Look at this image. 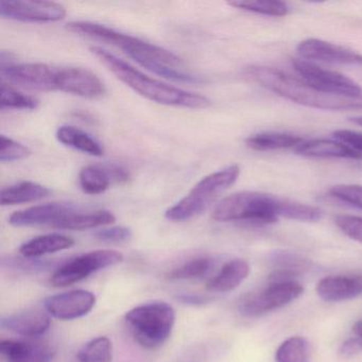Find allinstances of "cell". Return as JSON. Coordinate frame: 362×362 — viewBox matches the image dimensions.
Masks as SVG:
<instances>
[{"label":"cell","instance_id":"cell-1","mask_svg":"<svg viewBox=\"0 0 362 362\" xmlns=\"http://www.w3.org/2000/svg\"><path fill=\"white\" fill-rule=\"evenodd\" d=\"M67 28L78 35L115 46L127 56L136 61L144 69L160 77L183 83L202 82L200 77H194L177 69L183 62L177 54L160 46L143 41L139 37L119 33L96 23L71 22L67 25Z\"/></svg>","mask_w":362,"mask_h":362},{"label":"cell","instance_id":"cell-2","mask_svg":"<svg viewBox=\"0 0 362 362\" xmlns=\"http://www.w3.org/2000/svg\"><path fill=\"white\" fill-rule=\"evenodd\" d=\"M90 50L122 83L153 103L186 109H206L211 105L207 97L149 77L103 48L94 46Z\"/></svg>","mask_w":362,"mask_h":362},{"label":"cell","instance_id":"cell-3","mask_svg":"<svg viewBox=\"0 0 362 362\" xmlns=\"http://www.w3.org/2000/svg\"><path fill=\"white\" fill-rule=\"evenodd\" d=\"M245 76L267 90L279 95L292 103L325 110V111H353L362 110V97L346 98L324 94L311 88L303 80L286 75L283 71L264 66H251L245 69Z\"/></svg>","mask_w":362,"mask_h":362},{"label":"cell","instance_id":"cell-4","mask_svg":"<svg viewBox=\"0 0 362 362\" xmlns=\"http://www.w3.org/2000/svg\"><path fill=\"white\" fill-rule=\"evenodd\" d=\"M175 310L162 300L146 303L126 313L124 321L141 346L156 349L167 342L175 324Z\"/></svg>","mask_w":362,"mask_h":362},{"label":"cell","instance_id":"cell-5","mask_svg":"<svg viewBox=\"0 0 362 362\" xmlns=\"http://www.w3.org/2000/svg\"><path fill=\"white\" fill-rule=\"evenodd\" d=\"M240 175V167L230 165L203 177L194 187L165 213L169 221L184 222L206 211L218 197L234 185Z\"/></svg>","mask_w":362,"mask_h":362},{"label":"cell","instance_id":"cell-6","mask_svg":"<svg viewBox=\"0 0 362 362\" xmlns=\"http://www.w3.org/2000/svg\"><path fill=\"white\" fill-rule=\"evenodd\" d=\"M281 198L257 192L230 194L214 209L217 222L243 221L256 224L275 223L279 220Z\"/></svg>","mask_w":362,"mask_h":362},{"label":"cell","instance_id":"cell-7","mask_svg":"<svg viewBox=\"0 0 362 362\" xmlns=\"http://www.w3.org/2000/svg\"><path fill=\"white\" fill-rule=\"evenodd\" d=\"M303 292L304 287L298 281H273L264 289L243 296L239 302L238 311L249 319L264 317L298 300Z\"/></svg>","mask_w":362,"mask_h":362},{"label":"cell","instance_id":"cell-8","mask_svg":"<svg viewBox=\"0 0 362 362\" xmlns=\"http://www.w3.org/2000/svg\"><path fill=\"white\" fill-rule=\"evenodd\" d=\"M124 262V255L113 250H96L77 256L61 266L50 279L54 287H67L83 281L93 273Z\"/></svg>","mask_w":362,"mask_h":362},{"label":"cell","instance_id":"cell-9","mask_svg":"<svg viewBox=\"0 0 362 362\" xmlns=\"http://www.w3.org/2000/svg\"><path fill=\"white\" fill-rule=\"evenodd\" d=\"M292 65L303 81L319 92L346 98L362 97V88L359 84L342 74L322 69L319 65L302 59H294Z\"/></svg>","mask_w":362,"mask_h":362},{"label":"cell","instance_id":"cell-10","mask_svg":"<svg viewBox=\"0 0 362 362\" xmlns=\"http://www.w3.org/2000/svg\"><path fill=\"white\" fill-rule=\"evenodd\" d=\"M0 16L9 20L30 23H54L64 20V6L52 1H1Z\"/></svg>","mask_w":362,"mask_h":362},{"label":"cell","instance_id":"cell-11","mask_svg":"<svg viewBox=\"0 0 362 362\" xmlns=\"http://www.w3.org/2000/svg\"><path fill=\"white\" fill-rule=\"evenodd\" d=\"M57 69L43 63L1 64V77L8 82L31 90L52 92L56 90L54 79Z\"/></svg>","mask_w":362,"mask_h":362},{"label":"cell","instance_id":"cell-12","mask_svg":"<svg viewBox=\"0 0 362 362\" xmlns=\"http://www.w3.org/2000/svg\"><path fill=\"white\" fill-rule=\"evenodd\" d=\"M54 88L82 98L96 99L105 94L103 82L92 71L80 67L57 69Z\"/></svg>","mask_w":362,"mask_h":362},{"label":"cell","instance_id":"cell-13","mask_svg":"<svg viewBox=\"0 0 362 362\" xmlns=\"http://www.w3.org/2000/svg\"><path fill=\"white\" fill-rule=\"evenodd\" d=\"M296 52L309 62L362 66L361 54L323 40H305L298 44Z\"/></svg>","mask_w":362,"mask_h":362},{"label":"cell","instance_id":"cell-14","mask_svg":"<svg viewBox=\"0 0 362 362\" xmlns=\"http://www.w3.org/2000/svg\"><path fill=\"white\" fill-rule=\"evenodd\" d=\"M96 296L93 292L78 289L48 296L44 300V305L52 317L62 321H71L90 313L96 305Z\"/></svg>","mask_w":362,"mask_h":362},{"label":"cell","instance_id":"cell-15","mask_svg":"<svg viewBox=\"0 0 362 362\" xmlns=\"http://www.w3.org/2000/svg\"><path fill=\"white\" fill-rule=\"evenodd\" d=\"M79 209L77 205L69 202L46 203L29 207L24 211H16L9 218V223L16 228L25 226H54L71 211Z\"/></svg>","mask_w":362,"mask_h":362},{"label":"cell","instance_id":"cell-16","mask_svg":"<svg viewBox=\"0 0 362 362\" xmlns=\"http://www.w3.org/2000/svg\"><path fill=\"white\" fill-rule=\"evenodd\" d=\"M0 353L7 362H52L54 357L50 345L35 341L3 340Z\"/></svg>","mask_w":362,"mask_h":362},{"label":"cell","instance_id":"cell-17","mask_svg":"<svg viewBox=\"0 0 362 362\" xmlns=\"http://www.w3.org/2000/svg\"><path fill=\"white\" fill-rule=\"evenodd\" d=\"M317 296L328 303L354 300L362 294V277L327 276L317 284Z\"/></svg>","mask_w":362,"mask_h":362},{"label":"cell","instance_id":"cell-18","mask_svg":"<svg viewBox=\"0 0 362 362\" xmlns=\"http://www.w3.org/2000/svg\"><path fill=\"white\" fill-rule=\"evenodd\" d=\"M0 326L21 336L39 337L49 329L50 319L41 311H25L1 317Z\"/></svg>","mask_w":362,"mask_h":362},{"label":"cell","instance_id":"cell-19","mask_svg":"<svg viewBox=\"0 0 362 362\" xmlns=\"http://www.w3.org/2000/svg\"><path fill=\"white\" fill-rule=\"evenodd\" d=\"M250 266L241 258L230 260L206 284V289L214 293H226L238 288L249 276Z\"/></svg>","mask_w":362,"mask_h":362},{"label":"cell","instance_id":"cell-20","mask_svg":"<svg viewBox=\"0 0 362 362\" xmlns=\"http://www.w3.org/2000/svg\"><path fill=\"white\" fill-rule=\"evenodd\" d=\"M300 156L308 158H349V160H360L362 154L349 147L341 141L330 139H311L304 141L294 149Z\"/></svg>","mask_w":362,"mask_h":362},{"label":"cell","instance_id":"cell-21","mask_svg":"<svg viewBox=\"0 0 362 362\" xmlns=\"http://www.w3.org/2000/svg\"><path fill=\"white\" fill-rule=\"evenodd\" d=\"M116 221L115 216L111 211L100 209L95 211H82L77 209L65 216L54 228L58 230H84L90 228L110 226Z\"/></svg>","mask_w":362,"mask_h":362},{"label":"cell","instance_id":"cell-22","mask_svg":"<svg viewBox=\"0 0 362 362\" xmlns=\"http://www.w3.org/2000/svg\"><path fill=\"white\" fill-rule=\"evenodd\" d=\"M75 245L71 237L62 234H47L35 237L23 243L20 253L25 258H37L47 254H54L63 250L71 249Z\"/></svg>","mask_w":362,"mask_h":362},{"label":"cell","instance_id":"cell-23","mask_svg":"<svg viewBox=\"0 0 362 362\" xmlns=\"http://www.w3.org/2000/svg\"><path fill=\"white\" fill-rule=\"evenodd\" d=\"M271 262L276 270L271 275L273 281H296L300 273L310 269V262L303 256L288 251H275L271 254Z\"/></svg>","mask_w":362,"mask_h":362},{"label":"cell","instance_id":"cell-24","mask_svg":"<svg viewBox=\"0 0 362 362\" xmlns=\"http://www.w3.org/2000/svg\"><path fill=\"white\" fill-rule=\"evenodd\" d=\"M57 139L66 147L92 156H103L105 149L98 141L86 131L73 126H61L57 130Z\"/></svg>","mask_w":362,"mask_h":362},{"label":"cell","instance_id":"cell-25","mask_svg":"<svg viewBox=\"0 0 362 362\" xmlns=\"http://www.w3.org/2000/svg\"><path fill=\"white\" fill-rule=\"evenodd\" d=\"M50 194L49 188L35 182H21L16 185L4 188L0 194V203L3 206L23 204L42 200Z\"/></svg>","mask_w":362,"mask_h":362},{"label":"cell","instance_id":"cell-26","mask_svg":"<svg viewBox=\"0 0 362 362\" xmlns=\"http://www.w3.org/2000/svg\"><path fill=\"white\" fill-rule=\"evenodd\" d=\"M114 182L111 167L90 165L83 167L79 173V183L86 194H100L107 192Z\"/></svg>","mask_w":362,"mask_h":362},{"label":"cell","instance_id":"cell-27","mask_svg":"<svg viewBox=\"0 0 362 362\" xmlns=\"http://www.w3.org/2000/svg\"><path fill=\"white\" fill-rule=\"evenodd\" d=\"M304 141L302 137L286 133H260L253 135L245 141L251 149L257 151H271V150L296 149Z\"/></svg>","mask_w":362,"mask_h":362},{"label":"cell","instance_id":"cell-28","mask_svg":"<svg viewBox=\"0 0 362 362\" xmlns=\"http://www.w3.org/2000/svg\"><path fill=\"white\" fill-rule=\"evenodd\" d=\"M215 266V260L206 256L194 258L173 269L167 274L171 281H185V279H202L206 276Z\"/></svg>","mask_w":362,"mask_h":362},{"label":"cell","instance_id":"cell-29","mask_svg":"<svg viewBox=\"0 0 362 362\" xmlns=\"http://www.w3.org/2000/svg\"><path fill=\"white\" fill-rule=\"evenodd\" d=\"M77 362H113V345L107 337L88 341L77 354Z\"/></svg>","mask_w":362,"mask_h":362},{"label":"cell","instance_id":"cell-30","mask_svg":"<svg viewBox=\"0 0 362 362\" xmlns=\"http://www.w3.org/2000/svg\"><path fill=\"white\" fill-rule=\"evenodd\" d=\"M276 362H309L308 341L303 337H291L284 341L276 353Z\"/></svg>","mask_w":362,"mask_h":362},{"label":"cell","instance_id":"cell-31","mask_svg":"<svg viewBox=\"0 0 362 362\" xmlns=\"http://www.w3.org/2000/svg\"><path fill=\"white\" fill-rule=\"evenodd\" d=\"M228 5L262 16H286L289 13L287 4L276 0H236Z\"/></svg>","mask_w":362,"mask_h":362},{"label":"cell","instance_id":"cell-32","mask_svg":"<svg viewBox=\"0 0 362 362\" xmlns=\"http://www.w3.org/2000/svg\"><path fill=\"white\" fill-rule=\"evenodd\" d=\"M279 216L300 222H317L322 218V211L313 205L281 198Z\"/></svg>","mask_w":362,"mask_h":362},{"label":"cell","instance_id":"cell-33","mask_svg":"<svg viewBox=\"0 0 362 362\" xmlns=\"http://www.w3.org/2000/svg\"><path fill=\"white\" fill-rule=\"evenodd\" d=\"M39 105V99L35 97L18 92L8 84L3 83L1 86V100H0L1 109L35 110Z\"/></svg>","mask_w":362,"mask_h":362},{"label":"cell","instance_id":"cell-34","mask_svg":"<svg viewBox=\"0 0 362 362\" xmlns=\"http://www.w3.org/2000/svg\"><path fill=\"white\" fill-rule=\"evenodd\" d=\"M31 154V150L23 144L13 141L6 135L0 137V160L3 163L24 160Z\"/></svg>","mask_w":362,"mask_h":362},{"label":"cell","instance_id":"cell-35","mask_svg":"<svg viewBox=\"0 0 362 362\" xmlns=\"http://www.w3.org/2000/svg\"><path fill=\"white\" fill-rule=\"evenodd\" d=\"M329 194L342 202L362 209V186L356 184H340L332 186Z\"/></svg>","mask_w":362,"mask_h":362},{"label":"cell","instance_id":"cell-36","mask_svg":"<svg viewBox=\"0 0 362 362\" xmlns=\"http://www.w3.org/2000/svg\"><path fill=\"white\" fill-rule=\"evenodd\" d=\"M334 223L349 238L362 243V218L356 217V216L339 215L334 218Z\"/></svg>","mask_w":362,"mask_h":362},{"label":"cell","instance_id":"cell-37","mask_svg":"<svg viewBox=\"0 0 362 362\" xmlns=\"http://www.w3.org/2000/svg\"><path fill=\"white\" fill-rule=\"evenodd\" d=\"M98 240L107 243H127L132 238V230L126 226H112L103 228L95 234Z\"/></svg>","mask_w":362,"mask_h":362},{"label":"cell","instance_id":"cell-38","mask_svg":"<svg viewBox=\"0 0 362 362\" xmlns=\"http://www.w3.org/2000/svg\"><path fill=\"white\" fill-rule=\"evenodd\" d=\"M334 136L337 141L345 144L362 154V133L351 130H337L334 132Z\"/></svg>","mask_w":362,"mask_h":362},{"label":"cell","instance_id":"cell-39","mask_svg":"<svg viewBox=\"0 0 362 362\" xmlns=\"http://www.w3.org/2000/svg\"><path fill=\"white\" fill-rule=\"evenodd\" d=\"M362 351V339H347L340 347V355L344 358H351Z\"/></svg>","mask_w":362,"mask_h":362},{"label":"cell","instance_id":"cell-40","mask_svg":"<svg viewBox=\"0 0 362 362\" xmlns=\"http://www.w3.org/2000/svg\"><path fill=\"white\" fill-rule=\"evenodd\" d=\"M175 298L182 304L192 305V306H202V305L207 304L211 300L207 296L196 293L177 294Z\"/></svg>","mask_w":362,"mask_h":362},{"label":"cell","instance_id":"cell-41","mask_svg":"<svg viewBox=\"0 0 362 362\" xmlns=\"http://www.w3.org/2000/svg\"><path fill=\"white\" fill-rule=\"evenodd\" d=\"M353 332L358 338L362 339V321H358L357 323L353 326Z\"/></svg>","mask_w":362,"mask_h":362},{"label":"cell","instance_id":"cell-42","mask_svg":"<svg viewBox=\"0 0 362 362\" xmlns=\"http://www.w3.org/2000/svg\"><path fill=\"white\" fill-rule=\"evenodd\" d=\"M351 119V122H354V124H357V126L362 127V116H360V117H351L349 118Z\"/></svg>","mask_w":362,"mask_h":362}]
</instances>
